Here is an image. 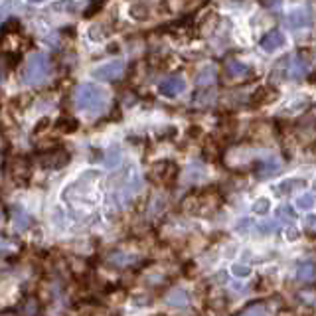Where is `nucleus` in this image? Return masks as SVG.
<instances>
[{"instance_id": "4", "label": "nucleus", "mask_w": 316, "mask_h": 316, "mask_svg": "<svg viewBox=\"0 0 316 316\" xmlns=\"http://www.w3.org/2000/svg\"><path fill=\"white\" fill-rule=\"evenodd\" d=\"M40 162L44 168H61L69 162V152L63 149H50L40 156Z\"/></svg>"}, {"instance_id": "15", "label": "nucleus", "mask_w": 316, "mask_h": 316, "mask_svg": "<svg viewBox=\"0 0 316 316\" xmlns=\"http://www.w3.org/2000/svg\"><path fill=\"white\" fill-rule=\"evenodd\" d=\"M213 79H215V69H213L211 65H208V67H204V71L198 76V83H200V85H210Z\"/></svg>"}, {"instance_id": "21", "label": "nucleus", "mask_w": 316, "mask_h": 316, "mask_svg": "<svg viewBox=\"0 0 316 316\" xmlns=\"http://www.w3.org/2000/svg\"><path fill=\"white\" fill-rule=\"evenodd\" d=\"M231 273L235 275V279H245V277H249V275H251V267H245V265L235 263V265L231 267Z\"/></svg>"}, {"instance_id": "17", "label": "nucleus", "mask_w": 316, "mask_h": 316, "mask_svg": "<svg viewBox=\"0 0 316 316\" xmlns=\"http://www.w3.org/2000/svg\"><path fill=\"white\" fill-rule=\"evenodd\" d=\"M302 184H304L302 180H295V178H290V180H285V182H283V184H281V186H279L277 190H279L281 194H290V192H293L295 188H301Z\"/></svg>"}, {"instance_id": "25", "label": "nucleus", "mask_w": 316, "mask_h": 316, "mask_svg": "<svg viewBox=\"0 0 316 316\" xmlns=\"http://www.w3.org/2000/svg\"><path fill=\"white\" fill-rule=\"evenodd\" d=\"M286 237H288V239H297V229H288Z\"/></svg>"}, {"instance_id": "9", "label": "nucleus", "mask_w": 316, "mask_h": 316, "mask_svg": "<svg viewBox=\"0 0 316 316\" xmlns=\"http://www.w3.org/2000/svg\"><path fill=\"white\" fill-rule=\"evenodd\" d=\"M283 44H285V36L279 30H273L269 34H265L263 40H261V47L265 52H275V50H279Z\"/></svg>"}, {"instance_id": "3", "label": "nucleus", "mask_w": 316, "mask_h": 316, "mask_svg": "<svg viewBox=\"0 0 316 316\" xmlns=\"http://www.w3.org/2000/svg\"><path fill=\"white\" fill-rule=\"evenodd\" d=\"M125 69V61L123 60H115V61H109V63H103L99 67L93 69V77L99 79V81H113L123 74Z\"/></svg>"}, {"instance_id": "12", "label": "nucleus", "mask_w": 316, "mask_h": 316, "mask_svg": "<svg viewBox=\"0 0 316 316\" xmlns=\"http://www.w3.org/2000/svg\"><path fill=\"white\" fill-rule=\"evenodd\" d=\"M314 275H316V265L310 263V261L301 263L299 269H297V279L299 281H310V279H314Z\"/></svg>"}, {"instance_id": "7", "label": "nucleus", "mask_w": 316, "mask_h": 316, "mask_svg": "<svg viewBox=\"0 0 316 316\" xmlns=\"http://www.w3.org/2000/svg\"><path fill=\"white\" fill-rule=\"evenodd\" d=\"M186 89V83H184V79L182 77H168L164 79L160 85H158V91L166 95V97H176V95H180L182 91Z\"/></svg>"}, {"instance_id": "1", "label": "nucleus", "mask_w": 316, "mask_h": 316, "mask_svg": "<svg viewBox=\"0 0 316 316\" xmlns=\"http://www.w3.org/2000/svg\"><path fill=\"white\" fill-rule=\"evenodd\" d=\"M76 103L81 111L85 113H101L107 105V93L103 87H99L97 83H83L77 87Z\"/></svg>"}, {"instance_id": "8", "label": "nucleus", "mask_w": 316, "mask_h": 316, "mask_svg": "<svg viewBox=\"0 0 316 316\" xmlns=\"http://www.w3.org/2000/svg\"><path fill=\"white\" fill-rule=\"evenodd\" d=\"M152 174H154L160 182H170V180L176 178V174H178V166L174 164V162H170V160H162V162H158V164L154 166Z\"/></svg>"}, {"instance_id": "18", "label": "nucleus", "mask_w": 316, "mask_h": 316, "mask_svg": "<svg viewBox=\"0 0 316 316\" xmlns=\"http://www.w3.org/2000/svg\"><path fill=\"white\" fill-rule=\"evenodd\" d=\"M269 208H271V202L267 200V198H259L255 204H253V213H257V215H263V213H267L269 211Z\"/></svg>"}, {"instance_id": "19", "label": "nucleus", "mask_w": 316, "mask_h": 316, "mask_svg": "<svg viewBox=\"0 0 316 316\" xmlns=\"http://www.w3.org/2000/svg\"><path fill=\"white\" fill-rule=\"evenodd\" d=\"M168 301L170 304H176V306H182V304H186L188 302V295H186V290H174L170 297H168Z\"/></svg>"}, {"instance_id": "13", "label": "nucleus", "mask_w": 316, "mask_h": 316, "mask_svg": "<svg viewBox=\"0 0 316 316\" xmlns=\"http://www.w3.org/2000/svg\"><path fill=\"white\" fill-rule=\"evenodd\" d=\"M58 129H60L61 133H74V131L79 129V123L74 117H61L58 120Z\"/></svg>"}, {"instance_id": "10", "label": "nucleus", "mask_w": 316, "mask_h": 316, "mask_svg": "<svg viewBox=\"0 0 316 316\" xmlns=\"http://www.w3.org/2000/svg\"><path fill=\"white\" fill-rule=\"evenodd\" d=\"M226 74L229 77H233V79H241V77L249 76V67L245 63H241V61H229L226 67Z\"/></svg>"}, {"instance_id": "16", "label": "nucleus", "mask_w": 316, "mask_h": 316, "mask_svg": "<svg viewBox=\"0 0 316 316\" xmlns=\"http://www.w3.org/2000/svg\"><path fill=\"white\" fill-rule=\"evenodd\" d=\"M259 168H261V170H259L261 176H271V174H275V172L279 170V162H277V160H269V162L265 160V162L259 164Z\"/></svg>"}, {"instance_id": "11", "label": "nucleus", "mask_w": 316, "mask_h": 316, "mask_svg": "<svg viewBox=\"0 0 316 316\" xmlns=\"http://www.w3.org/2000/svg\"><path fill=\"white\" fill-rule=\"evenodd\" d=\"M237 316H271V310H269V306H267L265 302H255V304L247 306V308Z\"/></svg>"}, {"instance_id": "2", "label": "nucleus", "mask_w": 316, "mask_h": 316, "mask_svg": "<svg viewBox=\"0 0 316 316\" xmlns=\"http://www.w3.org/2000/svg\"><path fill=\"white\" fill-rule=\"evenodd\" d=\"M50 71V63L44 54H32L26 67V81L28 83H42Z\"/></svg>"}, {"instance_id": "26", "label": "nucleus", "mask_w": 316, "mask_h": 316, "mask_svg": "<svg viewBox=\"0 0 316 316\" xmlns=\"http://www.w3.org/2000/svg\"><path fill=\"white\" fill-rule=\"evenodd\" d=\"M265 2H267V6H277L281 0H265Z\"/></svg>"}, {"instance_id": "27", "label": "nucleus", "mask_w": 316, "mask_h": 316, "mask_svg": "<svg viewBox=\"0 0 316 316\" xmlns=\"http://www.w3.org/2000/svg\"><path fill=\"white\" fill-rule=\"evenodd\" d=\"M314 190H316V180H314Z\"/></svg>"}, {"instance_id": "6", "label": "nucleus", "mask_w": 316, "mask_h": 316, "mask_svg": "<svg viewBox=\"0 0 316 316\" xmlns=\"http://www.w3.org/2000/svg\"><path fill=\"white\" fill-rule=\"evenodd\" d=\"M275 99H277V89L271 87V85H261L251 95V107H263L267 103H273Z\"/></svg>"}, {"instance_id": "20", "label": "nucleus", "mask_w": 316, "mask_h": 316, "mask_svg": "<svg viewBox=\"0 0 316 316\" xmlns=\"http://www.w3.org/2000/svg\"><path fill=\"white\" fill-rule=\"evenodd\" d=\"M304 74H306V63L297 58V61L293 63V71H290V77H293V79H301V77H304Z\"/></svg>"}, {"instance_id": "28", "label": "nucleus", "mask_w": 316, "mask_h": 316, "mask_svg": "<svg viewBox=\"0 0 316 316\" xmlns=\"http://www.w3.org/2000/svg\"><path fill=\"white\" fill-rule=\"evenodd\" d=\"M34 2H40V0H34Z\"/></svg>"}, {"instance_id": "24", "label": "nucleus", "mask_w": 316, "mask_h": 316, "mask_svg": "<svg viewBox=\"0 0 316 316\" xmlns=\"http://www.w3.org/2000/svg\"><path fill=\"white\" fill-rule=\"evenodd\" d=\"M275 227H277V224H275V222H269V224H263V226H259V229H263V233H271Z\"/></svg>"}, {"instance_id": "14", "label": "nucleus", "mask_w": 316, "mask_h": 316, "mask_svg": "<svg viewBox=\"0 0 316 316\" xmlns=\"http://www.w3.org/2000/svg\"><path fill=\"white\" fill-rule=\"evenodd\" d=\"M314 202H316L314 194H301V196L297 198V208L299 210H310L314 206Z\"/></svg>"}, {"instance_id": "22", "label": "nucleus", "mask_w": 316, "mask_h": 316, "mask_svg": "<svg viewBox=\"0 0 316 316\" xmlns=\"http://www.w3.org/2000/svg\"><path fill=\"white\" fill-rule=\"evenodd\" d=\"M119 160H120V152L117 151V149H113V151H111V158H107V166L113 168V166L119 164Z\"/></svg>"}, {"instance_id": "5", "label": "nucleus", "mask_w": 316, "mask_h": 316, "mask_svg": "<svg viewBox=\"0 0 316 316\" xmlns=\"http://www.w3.org/2000/svg\"><path fill=\"white\" fill-rule=\"evenodd\" d=\"M310 20H312V12L302 6V8H297L286 16V26L290 30H299V28H306L310 24Z\"/></svg>"}, {"instance_id": "23", "label": "nucleus", "mask_w": 316, "mask_h": 316, "mask_svg": "<svg viewBox=\"0 0 316 316\" xmlns=\"http://www.w3.org/2000/svg\"><path fill=\"white\" fill-rule=\"evenodd\" d=\"M131 14L135 16V18H144V16H147V8H144V6H138V4H133Z\"/></svg>"}]
</instances>
